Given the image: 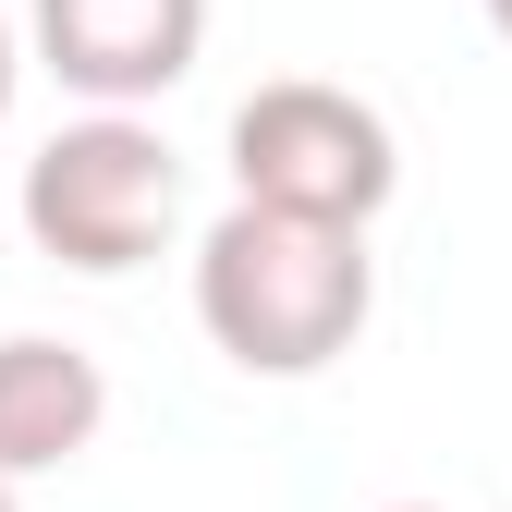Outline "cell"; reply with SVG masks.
Wrapping results in <instances>:
<instances>
[{
    "label": "cell",
    "instance_id": "ba28073f",
    "mask_svg": "<svg viewBox=\"0 0 512 512\" xmlns=\"http://www.w3.org/2000/svg\"><path fill=\"white\" fill-rule=\"evenodd\" d=\"M488 25H500V37H512V0H488Z\"/></svg>",
    "mask_w": 512,
    "mask_h": 512
},
{
    "label": "cell",
    "instance_id": "277c9868",
    "mask_svg": "<svg viewBox=\"0 0 512 512\" xmlns=\"http://www.w3.org/2000/svg\"><path fill=\"white\" fill-rule=\"evenodd\" d=\"M25 49L86 110H147L196 74L208 0H25Z\"/></svg>",
    "mask_w": 512,
    "mask_h": 512
},
{
    "label": "cell",
    "instance_id": "5b68a950",
    "mask_svg": "<svg viewBox=\"0 0 512 512\" xmlns=\"http://www.w3.org/2000/svg\"><path fill=\"white\" fill-rule=\"evenodd\" d=\"M110 427V378L86 342L61 330H0V476H61L74 452H98Z\"/></svg>",
    "mask_w": 512,
    "mask_h": 512
},
{
    "label": "cell",
    "instance_id": "6da1fadb",
    "mask_svg": "<svg viewBox=\"0 0 512 512\" xmlns=\"http://www.w3.org/2000/svg\"><path fill=\"white\" fill-rule=\"evenodd\" d=\"M378 317V256L366 220H305V208H256L232 196L196 232V330L244 378H317L366 342Z\"/></svg>",
    "mask_w": 512,
    "mask_h": 512
},
{
    "label": "cell",
    "instance_id": "52a82bcc",
    "mask_svg": "<svg viewBox=\"0 0 512 512\" xmlns=\"http://www.w3.org/2000/svg\"><path fill=\"white\" fill-rule=\"evenodd\" d=\"M378 512H452V500H378Z\"/></svg>",
    "mask_w": 512,
    "mask_h": 512
},
{
    "label": "cell",
    "instance_id": "7a4b0ae2",
    "mask_svg": "<svg viewBox=\"0 0 512 512\" xmlns=\"http://www.w3.org/2000/svg\"><path fill=\"white\" fill-rule=\"evenodd\" d=\"M25 244L61 256V269H86V281H122V269H147V256L171 244L183 220V159L159 122L135 110H86V122H61V135L25 159Z\"/></svg>",
    "mask_w": 512,
    "mask_h": 512
},
{
    "label": "cell",
    "instance_id": "8992f818",
    "mask_svg": "<svg viewBox=\"0 0 512 512\" xmlns=\"http://www.w3.org/2000/svg\"><path fill=\"white\" fill-rule=\"evenodd\" d=\"M13 86H25V37H13V13H0V122H13Z\"/></svg>",
    "mask_w": 512,
    "mask_h": 512
},
{
    "label": "cell",
    "instance_id": "3957f363",
    "mask_svg": "<svg viewBox=\"0 0 512 512\" xmlns=\"http://www.w3.org/2000/svg\"><path fill=\"white\" fill-rule=\"evenodd\" d=\"M232 196L305 208V220H378L403 196L391 110L354 98V86H330V74H269L232 110Z\"/></svg>",
    "mask_w": 512,
    "mask_h": 512
},
{
    "label": "cell",
    "instance_id": "9c48e42d",
    "mask_svg": "<svg viewBox=\"0 0 512 512\" xmlns=\"http://www.w3.org/2000/svg\"><path fill=\"white\" fill-rule=\"evenodd\" d=\"M0 512H25V500H13V476H0Z\"/></svg>",
    "mask_w": 512,
    "mask_h": 512
}]
</instances>
